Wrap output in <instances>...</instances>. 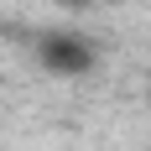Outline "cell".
I'll return each instance as SVG.
<instances>
[{
  "instance_id": "1",
  "label": "cell",
  "mask_w": 151,
  "mask_h": 151,
  "mask_svg": "<svg viewBox=\"0 0 151 151\" xmlns=\"http://www.w3.org/2000/svg\"><path fill=\"white\" fill-rule=\"evenodd\" d=\"M31 58L52 78H83V73L99 68V47H94V37H83L73 26H52V31H37Z\"/></svg>"
},
{
  "instance_id": "2",
  "label": "cell",
  "mask_w": 151,
  "mask_h": 151,
  "mask_svg": "<svg viewBox=\"0 0 151 151\" xmlns=\"http://www.w3.org/2000/svg\"><path fill=\"white\" fill-rule=\"evenodd\" d=\"M63 11H83V5H94V0H58Z\"/></svg>"
},
{
  "instance_id": "3",
  "label": "cell",
  "mask_w": 151,
  "mask_h": 151,
  "mask_svg": "<svg viewBox=\"0 0 151 151\" xmlns=\"http://www.w3.org/2000/svg\"><path fill=\"white\" fill-rule=\"evenodd\" d=\"M146 104H151V94H146Z\"/></svg>"
}]
</instances>
